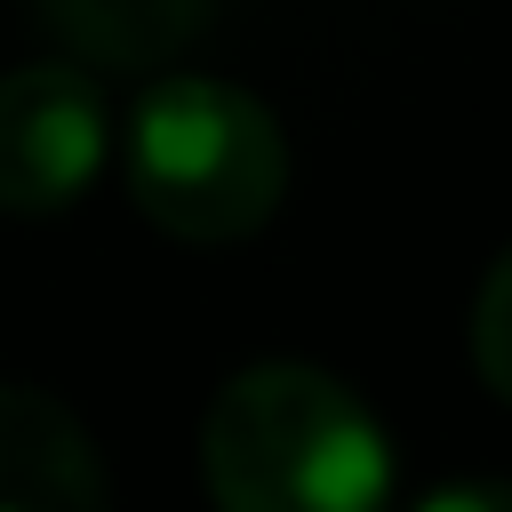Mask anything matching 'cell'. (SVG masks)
I'll use <instances>...</instances> for the list:
<instances>
[{
  "label": "cell",
  "instance_id": "obj_1",
  "mask_svg": "<svg viewBox=\"0 0 512 512\" xmlns=\"http://www.w3.org/2000/svg\"><path fill=\"white\" fill-rule=\"evenodd\" d=\"M200 480L216 512H392L400 456L344 376L256 360L200 416Z\"/></svg>",
  "mask_w": 512,
  "mask_h": 512
},
{
  "label": "cell",
  "instance_id": "obj_2",
  "mask_svg": "<svg viewBox=\"0 0 512 512\" xmlns=\"http://www.w3.org/2000/svg\"><path fill=\"white\" fill-rule=\"evenodd\" d=\"M280 192H288V136L264 96L208 72H168L136 96L128 200L144 208V224L192 248H224L264 232Z\"/></svg>",
  "mask_w": 512,
  "mask_h": 512
},
{
  "label": "cell",
  "instance_id": "obj_3",
  "mask_svg": "<svg viewBox=\"0 0 512 512\" xmlns=\"http://www.w3.org/2000/svg\"><path fill=\"white\" fill-rule=\"evenodd\" d=\"M112 152V112L80 64L0 72V208L56 216L72 208Z\"/></svg>",
  "mask_w": 512,
  "mask_h": 512
},
{
  "label": "cell",
  "instance_id": "obj_4",
  "mask_svg": "<svg viewBox=\"0 0 512 512\" xmlns=\"http://www.w3.org/2000/svg\"><path fill=\"white\" fill-rule=\"evenodd\" d=\"M0 512H112L88 424L32 384H0Z\"/></svg>",
  "mask_w": 512,
  "mask_h": 512
},
{
  "label": "cell",
  "instance_id": "obj_5",
  "mask_svg": "<svg viewBox=\"0 0 512 512\" xmlns=\"http://www.w3.org/2000/svg\"><path fill=\"white\" fill-rule=\"evenodd\" d=\"M224 0H40V16L64 32V48H80L88 64H120V72H152L168 56H184Z\"/></svg>",
  "mask_w": 512,
  "mask_h": 512
},
{
  "label": "cell",
  "instance_id": "obj_6",
  "mask_svg": "<svg viewBox=\"0 0 512 512\" xmlns=\"http://www.w3.org/2000/svg\"><path fill=\"white\" fill-rule=\"evenodd\" d=\"M472 368H480V384L512 408V248L488 264V280H480V296H472Z\"/></svg>",
  "mask_w": 512,
  "mask_h": 512
},
{
  "label": "cell",
  "instance_id": "obj_7",
  "mask_svg": "<svg viewBox=\"0 0 512 512\" xmlns=\"http://www.w3.org/2000/svg\"><path fill=\"white\" fill-rule=\"evenodd\" d=\"M408 512H512V480H496V472H464V480L424 488Z\"/></svg>",
  "mask_w": 512,
  "mask_h": 512
}]
</instances>
